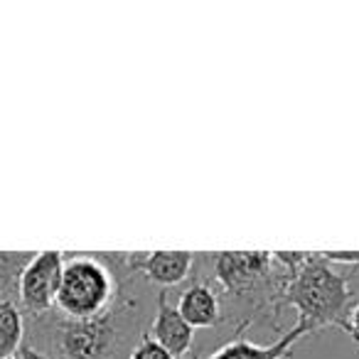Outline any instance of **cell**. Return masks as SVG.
<instances>
[{
	"label": "cell",
	"instance_id": "cell-3",
	"mask_svg": "<svg viewBox=\"0 0 359 359\" xmlns=\"http://www.w3.org/2000/svg\"><path fill=\"white\" fill-rule=\"evenodd\" d=\"M116 278L96 254L65 259L55 310L65 318L86 320L106 313L116 300Z\"/></svg>",
	"mask_w": 359,
	"mask_h": 359
},
{
	"label": "cell",
	"instance_id": "cell-8",
	"mask_svg": "<svg viewBox=\"0 0 359 359\" xmlns=\"http://www.w3.org/2000/svg\"><path fill=\"white\" fill-rule=\"evenodd\" d=\"M192 266H195L192 251H143L140 276L145 283L172 288V285L190 278Z\"/></svg>",
	"mask_w": 359,
	"mask_h": 359
},
{
	"label": "cell",
	"instance_id": "cell-12",
	"mask_svg": "<svg viewBox=\"0 0 359 359\" xmlns=\"http://www.w3.org/2000/svg\"><path fill=\"white\" fill-rule=\"evenodd\" d=\"M318 256L327 264L337 266H354L359 269V251H318Z\"/></svg>",
	"mask_w": 359,
	"mask_h": 359
},
{
	"label": "cell",
	"instance_id": "cell-15",
	"mask_svg": "<svg viewBox=\"0 0 359 359\" xmlns=\"http://www.w3.org/2000/svg\"><path fill=\"white\" fill-rule=\"evenodd\" d=\"M205 357H207V354H202V349H195V347H192L190 352H187L182 359H205Z\"/></svg>",
	"mask_w": 359,
	"mask_h": 359
},
{
	"label": "cell",
	"instance_id": "cell-14",
	"mask_svg": "<svg viewBox=\"0 0 359 359\" xmlns=\"http://www.w3.org/2000/svg\"><path fill=\"white\" fill-rule=\"evenodd\" d=\"M20 359H52V357H47L45 352H40V349H35L32 344H22L20 347Z\"/></svg>",
	"mask_w": 359,
	"mask_h": 359
},
{
	"label": "cell",
	"instance_id": "cell-5",
	"mask_svg": "<svg viewBox=\"0 0 359 359\" xmlns=\"http://www.w3.org/2000/svg\"><path fill=\"white\" fill-rule=\"evenodd\" d=\"M313 334V330L303 323H295L288 332H283L273 344H254L241 334H234L229 342H224L222 347H217L215 352H210L205 359H290L293 347L303 337Z\"/></svg>",
	"mask_w": 359,
	"mask_h": 359
},
{
	"label": "cell",
	"instance_id": "cell-9",
	"mask_svg": "<svg viewBox=\"0 0 359 359\" xmlns=\"http://www.w3.org/2000/svg\"><path fill=\"white\" fill-rule=\"evenodd\" d=\"M25 344V313L15 300H0V357Z\"/></svg>",
	"mask_w": 359,
	"mask_h": 359
},
{
	"label": "cell",
	"instance_id": "cell-6",
	"mask_svg": "<svg viewBox=\"0 0 359 359\" xmlns=\"http://www.w3.org/2000/svg\"><path fill=\"white\" fill-rule=\"evenodd\" d=\"M148 337H153L158 344H163L175 359H182L195 347V330L182 320L177 305L168 300V295L158 293V310L148 327Z\"/></svg>",
	"mask_w": 359,
	"mask_h": 359
},
{
	"label": "cell",
	"instance_id": "cell-13",
	"mask_svg": "<svg viewBox=\"0 0 359 359\" xmlns=\"http://www.w3.org/2000/svg\"><path fill=\"white\" fill-rule=\"evenodd\" d=\"M342 330L349 334V337L354 339V342L359 344V303H354L352 308L347 310V315H344V325Z\"/></svg>",
	"mask_w": 359,
	"mask_h": 359
},
{
	"label": "cell",
	"instance_id": "cell-1",
	"mask_svg": "<svg viewBox=\"0 0 359 359\" xmlns=\"http://www.w3.org/2000/svg\"><path fill=\"white\" fill-rule=\"evenodd\" d=\"M116 278V300L106 313L86 320H72L57 310L40 318H27L35 349L52 359H121L135 347L140 330V290L148 285L140 276L143 251L128 254H96Z\"/></svg>",
	"mask_w": 359,
	"mask_h": 359
},
{
	"label": "cell",
	"instance_id": "cell-10",
	"mask_svg": "<svg viewBox=\"0 0 359 359\" xmlns=\"http://www.w3.org/2000/svg\"><path fill=\"white\" fill-rule=\"evenodd\" d=\"M35 251H0V300H15L20 290V276L32 261Z\"/></svg>",
	"mask_w": 359,
	"mask_h": 359
},
{
	"label": "cell",
	"instance_id": "cell-7",
	"mask_svg": "<svg viewBox=\"0 0 359 359\" xmlns=\"http://www.w3.org/2000/svg\"><path fill=\"white\" fill-rule=\"evenodd\" d=\"M177 310L192 330H212L224 323L219 290L210 280H192L177 300Z\"/></svg>",
	"mask_w": 359,
	"mask_h": 359
},
{
	"label": "cell",
	"instance_id": "cell-16",
	"mask_svg": "<svg viewBox=\"0 0 359 359\" xmlns=\"http://www.w3.org/2000/svg\"><path fill=\"white\" fill-rule=\"evenodd\" d=\"M0 359H18L15 354H6V357H0Z\"/></svg>",
	"mask_w": 359,
	"mask_h": 359
},
{
	"label": "cell",
	"instance_id": "cell-11",
	"mask_svg": "<svg viewBox=\"0 0 359 359\" xmlns=\"http://www.w3.org/2000/svg\"><path fill=\"white\" fill-rule=\"evenodd\" d=\"M128 359H175L163 344H158L153 337L143 334V337L135 342V347L128 352Z\"/></svg>",
	"mask_w": 359,
	"mask_h": 359
},
{
	"label": "cell",
	"instance_id": "cell-4",
	"mask_svg": "<svg viewBox=\"0 0 359 359\" xmlns=\"http://www.w3.org/2000/svg\"><path fill=\"white\" fill-rule=\"evenodd\" d=\"M65 271V254L62 251H35L32 261L20 276V310L27 318H40L55 310L57 290Z\"/></svg>",
	"mask_w": 359,
	"mask_h": 359
},
{
	"label": "cell",
	"instance_id": "cell-2",
	"mask_svg": "<svg viewBox=\"0 0 359 359\" xmlns=\"http://www.w3.org/2000/svg\"><path fill=\"white\" fill-rule=\"evenodd\" d=\"M352 295L349 276L334 271L332 264L320 259L318 251H308L303 266L285 285L280 310H298V323L308 325L313 334L323 327L342 330Z\"/></svg>",
	"mask_w": 359,
	"mask_h": 359
}]
</instances>
